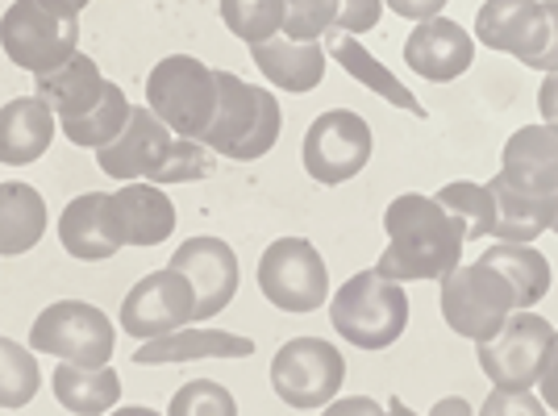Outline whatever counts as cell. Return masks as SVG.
Wrapping results in <instances>:
<instances>
[{"label": "cell", "mask_w": 558, "mask_h": 416, "mask_svg": "<svg viewBox=\"0 0 558 416\" xmlns=\"http://www.w3.org/2000/svg\"><path fill=\"white\" fill-rule=\"evenodd\" d=\"M384 233H388V250L379 255L375 271L396 279H442L446 271L459 267L466 230L463 221L438 205V196H396L384 212Z\"/></svg>", "instance_id": "cell-1"}, {"label": "cell", "mask_w": 558, "mask_h": 416, "mask_svg": "<svg viewBox=\"0 0 558 416\" xmlns=\"http://www.w3.org/2000/svg\"><path fill=\"white\" fill-rule=\"evenodd\" d=\"M217 117H213L205 146L213 155H226L238 162H255L263 159L271 146L279 142L283 130V113H279V100L267 88H255L246 79H238L233 71H217Z\"/></svg>", "instance_id": "cell-2"}, {"label": "cell", "mask_w": 558, "mask_h": 416, "mask_svg": "<svg viewBox=\"0 0 558 416\" xmlns=\"http://www.w3.org/2000/svg\"><path fill=\"white\" fill-rule=\"evenodd\" d=\"M329 321L359 350H388L409 329V296L379 271L350 276L329 301Z\"/></svg>", "instance_id": "cell-3"}, {"label": "cell", "mask_w": 558, "mask_h": 416, "mask_svg": "<svg viewBox=\"0 0 558 416\" xmlns=\"http://www.w3.org/2000/svg\"><path fill=\"white\" fill-rule=\"evenodd\" d=\"M80 42L75 9L63 0H13L0 17V47L13 59V68L29 75H47L63 68Z\"/></svg>", "instance_id": "cell-4"}, {"label": "cell", "mask_w": 558, "mask_h": 416, "mask_svg": "<svg viewBox=\"0 0 558 416\" xmlns=\"http://www.w3.org/2000/svg\"><path fill=\"white\" fill-rule=\"evenodd\" d=\"M217 100H221L217 71L205 68L192 54H171L146 75V105L180 138L201 142L209 134L213 117H217Z\"/></svg>", "instance_id": "cell-5"}, {"label": "cell", "mask_w": 558, "mask_h": 416, "mask_svg": "<svg viewBox=\"0 0 558 416\" xmlns=\"http://www.w3.org/2000/svg\"><path fill=\"white\" fill-rule=\"evenodd\" d=\"M475 34L525 68L558 71V0H488L475 13Z\"/></svg>", "instance_id": "cell-6"}, {"label": "cell", "mask_w": 558, "mask_h": 416, "mask_svg": "<svg viewBox=\"0 0 558 416\" xmlns=\"http://www.w3.org/2000/svg\"><path fill=\"white\" fill-rule=\"evenodd\" d=\"M512 308H521L517 287L505 279V271H496L484 258L442 276V317L454 333H463L471 342H488L509 321Z\"/></svg>", "instance_id": "cell-7"}, {"label": "cell", "mask_w": 558, "mask_h": 416, "mask_svg": "<svg viewBox=\"0 0 558 416\" xmlns=\"http://www.w3.org/2000/svg\"><path fill=\"white\" fill-rule=\"evenodd\" d=\"M550 342H555V329L537 313L521 308V313H509V321L500 325L488 342H475V358L500 392H530L542 379Z\"/></svg>", "instance_id": "cell-8"}, {"label": "cell", "mask_w": 558, "mask_h": 416, "mask_svg": "<svg viewBox=\"0 0 558 416\" xmlns=\"http://www.w3.org/2000/svg\"><path fill=\"white\" fill-rule=\"evenodd\" d=\"M113 321L84 301H59L47 304L38 313V321L29 329V350L38 354H54V358H68L80 367H105L113 363Z\"/></svg>", "instance_id": "cell-9"}, {"label": "cell", "mask_w": 558, "mask_h": 416, "mask_svg": "<svg viewBox=\"0 0 558 416\" xmlns=\"http://www.w3.org/2000/svg\"><path fill=\"white\" fill-rule=\"evenodd\" d=\"M258 287L283 313H313L329 301V267L308 237H279L258 258Z\"/></svg>", "instance_id": "cell-10"}, {"label": "cell", "mask_w": 558, "mask_h": 416, "mask_svg": "<svg viewBox=\"0 0 558 416\" xmlns=\"http://www.w3.org/2000/svg\"><path fill=\"white\" fill-rule=\"evenodd\" d=\"M342 375H347L342 354L322 338H292L271 358V388L283 404H292L301 413L326 408L342 388Z\"/></svg>", "instance_id": "cell-11"}, {"label": "cell", "mask_w": 558, "mask_h": 416, "mask_svg": "<svg viewBox=\"0 0 558 416\" xmlns=\"http://www.w3.org/2000/svg\"><path fill=\"white\" fill-rule=\"evenodd\" d=\"M372 162V125L350 109L322 113L304 134V171L317 184H347Z\"/></svg>", "instance_id": "cell-12"}, {"label": "cell", "mask_w": 558, "mask_h": 416, "mask_svg": "<svg viewBox=\"0 0 558 416\" xmlns=\"http://www.w3.org/2000/svg\"><path fill=\"white\" fill-rule=\"evenodd\" d=\"M187 321H196V292L184 271H175V267L150 271L121 301V329L142 342L171 333V329H184Z\"/></svg>", "instance_id": "cell-13"}, {"label": "cell", "mask_w": 558, "mask_h": 416, "mask_svg": "<svg viewBox=\"0 0 558 416\" xmlns=\"http://www.w3.org/2000/svg\"><path fill=\"white\" fill-rule=\"evenodd\" d=\"M167 267L184 271L196 292V321L217 317L238 292V255L221 237H187Z\"/></svg>", "instance_id": "cell-14"}, {"label": "cell", "mask_w": 558, "mask_h": 416, "mask_svg": "<svg viewBox=\"0 0 558 416\" xmlns=\"http://www.w3.org/2000/svg\"><path fill=\"white\" fill-rule=\"evenodd\" d=\"M171 130L155 117V109H130L125 130L113 142H105L96 150V162L105 175L113 180H150L159 167H163L167 150H171Z\"/></svg>", "instance_id": "cell-15"}, {"label": "cell", "mask_w": 558, "mask_h": 416, "mask_svg": "<svg viewBox=\"0 0 558 416\" xmlns=\"http://www.w3.org/2000/svg\"><path fill=\"white\" fill-rule=\"evenodd\" d=\"M404 63L417 71L421 79H459L471 63H475V38L466 34L459 22H446V17H429L421 22L409 42H404Z\"/></svg>", "instance_id": "cell-16"}, {"label": "cell", "mask_w": 558, "mask_h": 416, "mask_svg": "<svg viewBox=\"0 0 558 416\" xmlns=\"http://www.w3.org/2000/svg\"><path fill=\"white\" fill-rule=\"evenodd\" d=\"M109 221L121 246H159L175 233V205L155 184H125L109 196Z\"/></svg>", "instance_id": "cell-17"}, {"label": "cell", "mask_w": 558, "mask_h": 416, "mask_svg": "<svg viewBox=\"0 0 558 416\" xmlns=\"http://www.w3.org/2000/svg\"><path fill=\"white\" fill-rule=\"evenodd\" d=\"M255 342L226 329H171L159 338H146L134 350L138 367H163V363H196V358H251Z\"/></svg>", "instance_id": "cell-18"}, {"label": "cell", "mask_w": 558, "mask_h": 416, "mask_svg": "<svg viewBox=\"0 0 558 416\" xmlns=\"http://www.w3.org/2000/svg\"><path fill=\"white\" fill-rule=\"evenodd\" d=\"M59 242L80 262H105L121 250L109 221V192H84L75 196L59 217Z\"/></svg>", "instance_id": "cell-19"}, {"label": "cell", "mask_w": 558, "mask_h": 416, "mask_svg": "<svg viewBox=\"0 0 558 416\" xmlns=\"http://www.w3.org/2000/svg\"><path fill=\"white\" fill-rule=\"evenodd\" d=\"M54 142V109L43 96H17L0 109V162H38Z\"/></svg>", "instance_id": "cell-20"}, {"label": "cell", "mask_w": 558, "mask_h": 416, "mask_svg": "<svg viewBox=\"0 0 558 416\" xmlns=\"http://www.w3.org/2000/svg\"><path fill=\"white\" fill-rule=\"evenodd\" d=\"M496 200V237L500 242H534L537 233L550 230L558 212V192H534V187L509 184L505 175H496L488 184Z\"/></svg>", "instance_id": "cell-21"}, {"label": "cell", "mask_w": 558, "mask_h": 416, "mask_svg": "<svg viewBox=\"0 0 558 416\" xmlns=\"http://www.w3.org/2000/svg\"><path fill=\"white\" fill-rule=\"evenodd\" d=\"M509 184L555 192L558 187V125H525L505 142V171Z\"/></svg>", "instance_id": "cell-22"}, {"label": "cell", "mask_w": 558, "mask_h": 416, "mask_svg": "<svg viewBox=\"0 0 558 416\" xmlns=\"http://www.w3.org/2000/svg\"><path fill=\"white\" fill-rule=\"evenodd\" d=\"M255 68L279 84L283 93H313L326 79V50L317 42H292V38H267L251 47Z\"/></svg>", "instance_id": "cell-23"}, {"label": "cell", "mask_w": 558, "mask_h": 416, "mask_svg": "<svg viewBox=\"0 0 558 416\" xmlns=\"http://www.w3.org/2000/svg\"><path fill=\"white\" fill-rule=\"evenodd\" d=\"M105 84L109 79L100 75V68H96L88 54H71L63 68L38 75V96L54 109L59 121H68V117L88 113L96 100L105 96Z\"/></svg>", "instance_id": "cell-24"}, {"label": "cell", "mask_w": 558, "mask_h": 416, "mask_svg": "<svg viewBox=\"0 0 558 416\" xmlns=\"http://www.w3.org/2000/svg\"><path fill=\"white\" fill-rule=\"evenodd\" d=\"M326 50L333 54V59H338V63H342V68H347L350 79H359L363 88H372L379 100H392L396 109H409L413 117H425V109H421L417 96L409 93V88H404V84H400V79L392 75V71L384 68V63L375 59L372 50H367L363 42H359V38H354V34H342V29H333V34L326 38Z\"/></svg>", "instance_id": "cell-25"}, {"label": "cell", "mask_w": 558, "mask_h": 416, "mask_svg": "<svg viewBox=\"0 0 558 416\" xmlns=\"http://www.w3.org/2000/svg\"><path fill=\"white\" fill-rule=\"evenodd\" d=\"M50 388H54V400L68 413L80 416L109 413L121 400V379H117V370L109 363L105 367H80V363L63 358V367H54V375H50Z\"/></svg>", "instance_id": "cell-26"}, {"label": "cell", "mask_w": 558, "mask_h": 416, "mask_svg": "<svg viewBox=\"0 0 558 416\" xmlns=\"http://www.w3.org/2000/svg\"><path fill=\"white\" fill-rule=\"evenodd\" d=\"M47 233V200L29 184H0V255H25Z\"/></svg>", "instance_id": "cell-27"}, {"label": "cell", "mask_w": 558, "mask_h": 416, "mask_svg": "<svg viewBox=\"0 0 558 416\" xmlns=\"http://www.w3.org/2000/svg\"><path fill=\"white\" fill-rule=\"evenodd\" d=\"M484 262H492L496 271H505V279H509L512 287H517V301H521V308H530V304H537L546 292H550V262L537 255L530 242H500V246H492V250H484Z\"/></svg>", "instance_id": "cell-28"}, {"label": "cell", "mask_w": 558, "mask_h": 416, "mask_svg": "<svg viewBox=\"0 0 558 416\" xmlns=\"http://www.w3.org/2000/svg\"><path fill=\"white\" fill-rule=\"evenodd\" d=\"M130 100H125V93L117 88V84H105V96L96 100L88 113L80 117H68V121H59L63 125V134H68L71 146H93V150H100L105 142H113L121 130H125V121H130Z\"/></svg>", "instance_id": "cell-29"}, {"label": "cell", "mask_w": 558, "mask_h": 416, "mask_svg": "<svg viewBox=\"0 0 558 416\" xmlns=\"http://www.w3.org/2000/svg\"><path fill=\"white\" fill-rule=\"evenodd\" d=\"M43 388V370L34 354L0 333V408H25Z\"/></svg>", "instance_id": "cell-30"}, {"label": "cell", "mask_w": 558, "mask_h": 416, "mask_svg": "<svg viewBox=\"0 0 558 416\" xmlns=\"http://www.w3.org/2000/svg\"><path fill=\"white\" fill-rule=\"evenodd\" d=\"M221 17L233 38L255 47L283 29V0H221Z\"/></svg>", "instance_id": "cell-31"}, {"label": "cell", "mask_w": 558, "mask_h": 416, "mask_svg": "<svg viewBox=\"0 0 558 416\" xmlns=\"http://www.w3.org/2000/svg\"><path fill=\"white\" fill-rule=\"evenodd\" d=\"M438 205H446L459 221H463L466 237H484L496 230V200H492L488 184H471V180H454L438 192Z\"/></svg>", "instance_id": "cell-32"}, {"label": "cell", "mask_w": 558, "mask_h": 416, "mask_svg": "<svg viewBox=\"0 0 558 416\" xmlns=\"http://www.w3.org/2000/svg\"><path fill=\"white\" fill-rule=\"evenodd\" d=\"M213 171H217V159H213V150L205 142L175 138L163 167L150 175V184H192V180H209Z\"/></svg>", "instance_id": "cell-33"}, {"label": "cell", "mask_w": 558, "mask_h": 416, "mask_svg": "<svg viewBox=\"0 0 558 416\" xmlns=\"http://www.w3.org/2000/svg\"><path fill=\"white\" fill-rule=\"evenodd\" d=\"M338 17V0H283V34L292 42H317Z\"/></svg>", "instance_id": "cell-34"}, {"label": "cell", "mask_w": 558, "mask_h": 416, "mask_svg": "<svg viewBox=\"0 0 558 416\" xmlns=\"http://www.w3.org/2000/svg\"><path fill=\"white\" fill-rule=\"evenodd\" d=\"M171 416H238V404H233V395L221 388V383H213V379H192L184 383L175 400H171Z\"/></svg>", "instance_id": "cell-35"}, {"label": "cell", "mask_w": 558, "mask_h": 416, "mask_svg": "<svg viewBox=\"0 0 558 416\" xmlns=\"http://www.w3.org/2000/svg\"><path fill=\"white\" fill-rule=\"evenodd\" d=\"M379 13H384V0H338L333 29H342V34H367V29L379 25Z\"/></svg>", "instance_id": "cell-36"}, {"label": "cell", "mask_w": 558, "mask_h": 416, "mask_svg": "<svg viewBox=\"0 0 558 416\" xmlns=\"http://www.w3.org/2000/svg\"><path fill=\"white\" fill-rule=\"evenodd\" d=\"M388 9L409 17V22H429L446 9V0H388Z\"/></svg>", "instance_id": "cell-37"}, {"label": "cell", "mask_w": 558, "mask_h": 416, "mask_svg": "<svg viewBox=\"0 0 558 416\" xmlns=\"http://www.w3.org/2000/svg\"><path fill=\"white\" fill-rule=\"evenodd\" d=\"M542 400H546V408H555L558 413V329H555V342H550V354H546V367H542Z\"/></svg>", "instance_id": "cell-38"}, {"label": "cell", "mask_w": 558, "mask_h": 416, "mask_svg": "<svg viewBox=\"0 0 558 416\" xmlns=\"http://www.w3.org/2000/svg\"><path fill=\"white\" fill-rule=\"evenodd\" d=\"M537 109L550 125H558V71H546V79L537 88Z\"/></svg>", "instance_id": "cell-39"}, {"label": "cell", "mask_w": 558, "mask_h": 416, "mask_svg": "<svg viewBox=\"0 0 558 416\" xmlns=\"http://www.w3.org/2000/svg\"><path fill=\"white\" fill-rule=\"evenodd\" d=\"M63 4H71L75 13H80V9H88V0H63Z\"/></svg>", "instance_id": "cell-40"}, {"label": "cell", "mask_w": 558, "mask_h": 416, "mask_svg": "<svg viewBox=\"0 0 558 416\" xmlns=\"http://www.w3.org/2000/svg\"><path fill=\"white\" fill-rule=\"evenodd\" d=\"M550 230H555V233H558V212H555V221H550Z\"/></svg>", "instance_id": "cell-41"}]
</instances>
